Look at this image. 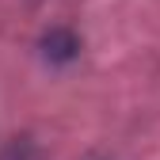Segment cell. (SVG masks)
I'll return each mask as SVG.
<instances>
[{
  "instance_id": "cell-1",
  "label": "cell",
  "mask_w": 160,
  "mask_h": 160,
  "mask_svg": "<svg viewBox=\"0 0 160 160\" xmlns=\"http://www.w3.org/2000/svg\"><path fill=\"white\" fill-rule=\"evenodd\" d=\"M46 46H53V50H50L53 57H72V50H76V38H72L69 31H53V34L46 38Z\"/></svg>"
}]
</instances>
